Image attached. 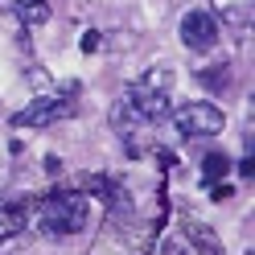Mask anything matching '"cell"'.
Here are the masks:
<instances>
[{"mask_svg":"<svg viewBox=\"0 0 255 255\" xmlns=\"http://www.w3.org/2000/svg\"><path fill=\"white\" fill-rule=\"evenodd\" d=\"M87 222H91V198L78 189H58L37 206V231L45 239H70L87 231Z\"/></svg>","mask_w":255,"mask_h":255,"instance_id":"obj_1","label":"cell"},{"mask_svg":"<svg viewBox=\"0 0 255 255\" xmlns=\"http://www.w3.org/2000/svg\"><path fill=\"white\" fill-rule=\"evenodd\" d=\"M173 124H177V132L185 140H206V136H218L227 116H222V107H214L210 99H198V103H185L177 111H169Z\"/></svg>","mask_w":255,"mask_h":255,"instance_id":"obj_2","label":"cell"},{"mask_svg":"<svg viewBox=\"0 0 255 255\" xmlns=\"http://www.w3.org/2000/svg\"><path fill=\"white\" fill-rule=\"evenodd\" d=\"M66 116H74L70 99H62V95H37L25 111L12 116V128H54L58 120H66Z\"/></svg>","mask_w":255,"mask_h":255,"instance_id":"obj_3","label":"cell"},{"mask_svg":"<svg viewBox=\"0 0 255 255\" xmlns=\"http://www.w3.org/2000/svg\"><path fill=\"white\" fill-rule=\"evenodd\" d=\"M181 41H185V50H194V54L214 50V41H218V21L210 17V8H189L185 17H181Z\"/></svg>","mask_w":255,"mask_h":255,"instance_id":"obj_4","label":"cell"},{"mask_svg":"<svg viewBox=\"0 0 255 255\" xmlns=\"http://www.w3.org/2000/svg\"><path fill=\"white\" fill-rule=\"evenodd\" d=\"M128 107H132L144 124H165L169 111H173L169 91H156V87H144V83H136L132 91H128Z\"/></svg>","mask_w":255,"mask_h":255,"instance_id":"obj_5","label":"cell"},{"mask_svg":"<svg viewBox=\"0 0 255 255\" xmlns=\"http://www.w3.org/2000/svg\"><path fill=\"white\" fill-rule=\"evenodd\" d=\"M210 17L231 29H247L255 17V0H210Z\"/></svg>","mask_w":255,"mask_h":255,"instance_id":"obj_6","label":"cell"},{"mask_svg":"<svg viewBox=\"0 0 255 255\" xmlns=\"http://www.w3.org/2000/svg\"><path fill=\"white\" fill-rule=\"evenodd\" d=\"M29 227V210L21 202H8V198H0V243L4 239H12V235H21Z\"/></svg>","mask_w":255,"mask_h":255,"instance_id":"obj_7","label":"cell"},{"mask_svg":"<svg viewBox=\"0 0 255 255\" xmlns=\"http://www.w3.org/2000/svg\"><path fill=\"white\" fill-rule=\"evenodd\" d=\"M12 12H17V21H21L25 29H33V25H45V21H50V0H17Z\"/></svg>","mask_w":255,"mask_h":255,"instance_id":"obj_8","label":"cell"},{"mask_svg":"<svg viewBox=\"0 0 255 255\" xmlns=\"http://www.w3.org/2000/svg\"><path fill=\"white\" fill-rule=\"evenodd\" d=\"M227 173H231V161H227L222 152H210V156L202 161V181H206V185H218Z\"/></svg>","mask_w":255,"mask_h":255,"instance_id":"obj_9","label":"cell"},{"mask_svg":"<svg viewBox=\"0 0 255 255\" xmlns=\"http://www.w3.org/2000/svg\"><path fill=\"white\" fill-rule=\"evenodd\" d=\"M202 83L210 87V91H227L231 87V66H210V70L202 74Z\"/></svg>","mask_w":255,"mask_h":255,"instance_id":"obj_10","label":"cell"},{"mask_svg":"<svg viewBox=\"0 0 255 255\" xmlns=\"http://www.w3.org/2000/svg\"><path fill=\"white\" fill-rule=\"evenodd\" d=\"M140 83H144V87H156V91H169V70H148Z\"/></svg>","mask_w":255,"mask_h":255,"instance_id":"obj_11","label":"cell"},{"mask_svg":"<svg viewBox=\"0 0 255 255\" xmlns=\"http://www.w3.org/2000/svg\"><path fill=\"white\" fill-rule=\"evenodd\" d=\"M78 45H83V54H99V50H103V37L91 29V33H83V41H78Z\"/></svg>","mask_w":255,"mask_h":255,"instance_id":"obj_12","label":"cell"},{"mask_svg":"<svg viewBox=\"0 0 255 255\" xmlns=\"http://www.w3.org/2000/svg\"><path fill=\"white\" fill-rule=\"evenodd\" d=\"M239 173H243V177H251V173H255V161H251V156H243V161H239Z\"/></svg>","mask_w":255,"mask_h":255,"instance_id":"obj_13","label":"cell"}]
</instances>
